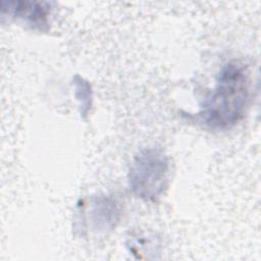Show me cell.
<instances>
[{"label":"cell","mask_w":261,"mask_h":261,"mask_svg":"<svg viewBox=\"0 0 261 261\" xmlns=\"http://www.w3.org/2000/svg\"><path fill=\"white\" fill-rule=\"evenodd\" d=\"M249 96L248 66L240 61H229L220 69L215 87L204 98L198 115L209 127H231L244 116Z\"/></svg>","instance_id":"cell-1"},{"label":"cell","mask_w":261,"mask_h":261,"mask_svg":"<svg viewBox=\"0 0 261 261\" xmlns=\"http://www.w3.org/2000/svg\"><path fill=\"white\" fill-rule=\"evenodd\" d=\"M168 174L167 156L155 148L144 149L129 165L128 186L137 197L145 201H156L167 187Z\"/></svg>","instance_id":"cell-2"},{"label":"cell","mask_w":261,"mask_h":261,"mask_svg":"<svg viewBox=\"0 0 261 261\" xmlns=\"http://www.w3.org/2000/svg\"><path fill=\"white\" fill-rule=\"evenodd\" d=\"M82 228H91L94 232H107L114 228L119 221L121 208L112 196L100 195L92 197L81 209ZM89 228V229H90Z\"/></svg>","instance_id":"cell-3"},{"label":"cell","mask_w":261,"mask_h":261,"mask_svg":"<svg viewBox=\"0 0 261 261\" xmlns=\"http://www.w3.org/2000/svg\"><path fill=\"white\" fill-rule=\"evenodd\" d=\"M5 2V1H4ZM8 8L1 6V16L5 14L23 19L33 29L44 31L48 24L50 6L48 2L9 1L5 2Z\"/></svg>","instance_id":"cell-4"},{"label":"cell","mask_w":261,"mask_h":261,"mask_svg":"<svg viewBox=\"0 0 261 261\" xmlns=\"http://www.w3.org/2000/svg\"><path fill=\"white\" fill-rule=\"evenodd\" d=\"M72 85L74 87V96L79 101L81 116L86 118L92 105L91 85L77 74L72 77Z\"/></svg>","instance_id":"cell-5"}]
</instances>
